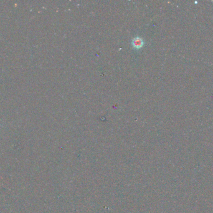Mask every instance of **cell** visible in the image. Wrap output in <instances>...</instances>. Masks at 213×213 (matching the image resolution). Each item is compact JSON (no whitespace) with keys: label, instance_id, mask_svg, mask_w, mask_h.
I'll return each instance as SVG.
<instances>
[{"label":"cell","instance_id":"6da1fadb","mask_svg":"<svg viewBox=\"0 0 213 213\" xmlns=\"http://www.w3.org/2000/svg\"><path fill=\"white\" fill-rule=\"evenodd\" d=\"M143 40L141 38H136L133 41V45L136 48H141L143 46Z\"/></svg>","mask_w":213,"mask_h":213}]
</instances>
